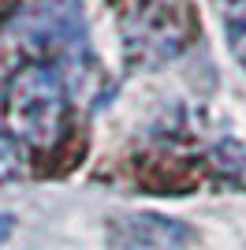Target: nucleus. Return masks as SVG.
Returning <instances> with one entry per match:
<instances>
[{"label": "nucleus", "instance_id": "nucleus-1", "mask_svg": "<svg viewBox=\"0 0 246 250\" xmlns=\"http://www.w3.org/2000/svg\"><path fill=\"white\" fill-rule=\"evenodd\" d=\"M4 120L15 142L52 149L67 127V86L52 63H22L4 90Z\"/></svg>", "mask_w": 246, "mask_h": 250}, {"label": "nucleus", "instance_id": "nucleus-3", "mask_svg": "<svg viewBox=\"0 0 246 250\" xmlns=\"http://www.w3.org/2000/svg\"><path fill=\"white\" fill-rule=\"evenodd\" d=\"M220 4V19H224V34L239 63L246 67V0H216Z\"/></svg>", "mask_w": 246, "mask_h": 250}, {"label": "nucleus", "instance_id": "nucleus-2", "mask_svg": "<svg viewBox=\"0 0 246 250\" xmlns=\"http://www.w3.org/2000/svg\"><path fill=\"white\" fill-rule=\"evenodd\" d=\"M116 239L131 250H172L186 239V228L168 217L138 213V217H123L116 224Z\"/></svg>", "mask_w": 246, "mask_h": 250}, {"label": "nucleus", "instance_id": "nucleus-4", "mask_svg": "<svg viewBox=\"0 0 246 250\" xmlns=\"http://www.w3.org/2000/svg\"><path fill=\"white\" fill-rule=\"evenodd\" d=\"M19 176V153H15V142L0 135V179Z\"/></svg>", "mask_w": 246, "mask_h": 250}]
</instances>
